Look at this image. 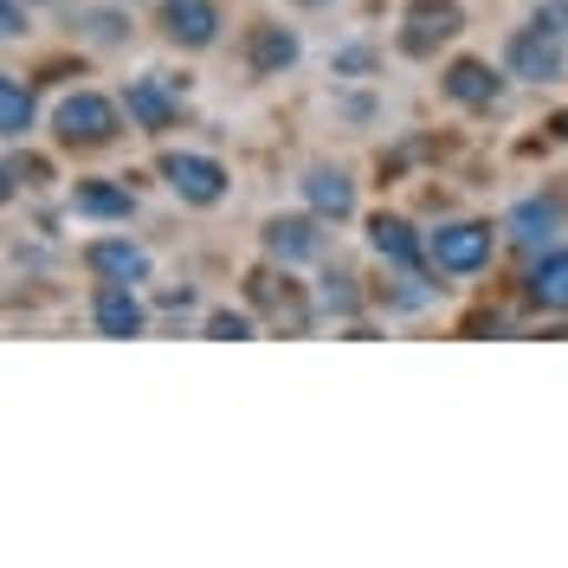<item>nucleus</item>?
Returning <instances> with one entry per match:
<instances>
[{
  "label": "nucleus",
  "mask_w": 568,
  "mask_h": 568,
  "mask_svg": "<svg viewBox=\"0 0 568 568\" xmlns=\"http://www.w3.org/2000/svg\"><path fill=\"white\" fill-rule=\"evenodd\" d=\"M116 130H123V110L110 104L104 91H71L52 110L59 149H104V142H116Z\"/></svg>",
  "instance_id": "f257e3e1"
},
{
  "label": "nucleus",
  "mask_w": 568,
  "mask_h": 568,
  "mask_svg": "<svg viewBox=\"0 0 568 568\" xmlns=\"http://www.w3.org/2000/svg\"><path fill=\"white\" fill-rule=\"evenodd\" d=\"M491 226L485 220H453V226H439V233H426V258L439 265V272H453V278H471V272H485L491 265Z\"/></svg>",
  "instance_id": "f03ea898"
},
{
  "label": "nucleus",
  "mask_w": 568,
  "mask_h": 568,
  "mask_svg": "<svg viewBox=\"0 0 568 568\" xmlns=\"http://www.w3.org/2000/svg\"><path fill=\"white\" fill-rule=\"evenodd\" d=\"M162 181L175 187L187 207H220V201H226V187H233V175H226L213 155H194V149L162 155Z\"/></svg>",
  "instance_id": "7ed1b4c3"
},
{
  "label": "nucleus",
  "mask_w": 568,
  "mask_h": 568,
  "mask_svg": "<svg viewBox=\"0 0 568 568\" xmlns=\"http://www.w3.org/2000/svg\"><path fill=\"white\" fill-rule=\"evenodd\" d=\"M504 71H510V78H524V84H549V78H562V33H556V27H542V20H530L524 33L510 39Z\"/></svg>",
  "instance_id": "20e7f679"
},
{
  "label": "nucleus",
  "mask_w": 568,
  "mask_h": 568,
  "mask_svg": "<svg viewBox=\"0 0 568 568\" xmlns=\"http://www.w3.org/2000/svg\"><path fill=\"white\" fill-rule=\"evenodd\" d=\"M459 27H465V13L453 0H420V7H407V20H400V52L426 59L433 45H446Z\"/></svg>",
  "instance_id": "39448f33"
},
{
  "label": "nucleus",
  "mask_w": 568,
  "mask_h": 568,
  "mask_svg": "<svg viewBox=\"0 0 568 568\" xmlns=\"http://www.w3.org/2000/svg\"><path fill=\"white\" fill-rule=\"evenodd\" d=\"M155 27L175 39V45L201 52V45H213V39H220V7H213V0H162Z\"/></svg>",
  "instance_id": "423d86ee"
},
{
  "label": "nucleus",
  "mask_w": 568,
  "mask_h": 568,
  "mask_svg": "<svg viewBox=\"0 0 568 568\" xmlns=\"http://www.w3.org/2000/svg\"><path fill=\"white\" fill-rule=\"evenodd\" d=\"M84 272L98 284H142L149 278V252L136 240H91L84 246Z\"/></svg>",
  "instance_id": "0eeeda50"
},
{
  "label": "nucleus",
  "mask_w": 568,
  "mask_h": 568,
  "mask_svg": "<svg viewBox=\"0 0 568 568\" xmlns=\"http://www.w3.org/2000/svg\"><path fill=\"white\" fill-rule=\"evenodd\" d=\"M91 323H98V336H142V297L136 284H98L91 291Z\"/></svg>",
  "instance_id": "6e6552de"
},
{
  "label": "nucleus",
  "mask_w": 568,
  "mask_h": 568,
  "mask_svg": "<svg viewBox=\"0 0 568 568\" xmlns=\"http://www.w3.org/2000/svg\"><path fill=\"white\" fill-rule=\"evenodd\" d=\"M123 104H130V123L149 130V136L175 130V116H181V98H175V84H169V78H136Z\"/></svg>",
  "instance_id": "1a4fd4ad"
},
{
  "label": "nucleus",
  "mask_w": 568,
  "mask_h": 568,
  "mask_svg": "<svg viewBox=\"0 0 568 568\" xmlns=\"http://www.w3.org/2000/svg\"><path fill=\"white\" fill-rule=\"evenodd\" d=\"M368 246L382 252L394 272H414L426 258V240H414V226H407L400 213H375V220H368Z\"/></svg>",
  "instance_id": "9d476101"
},
{
  "label": "nucleus",
  "mask_w": 568,
  "mask_h": 568,
  "mask_svg": "<svg viewBox=\"0 0 568 568\" xmlns=\"http://www.w3.org/2000/svg\"><path fill=\"white\" fill-rule=\"evenodd\" d=\"M265 252H272L278 265H311V258H323L317 220H272V226H265Z\"/></svg>",
  "instance_id": "9b49d317"
},
{
  "label": "nucleus",
  "mask_w": 568,
  "mask_h": 568,
  "mask_svg": "<svg viewBox=\"0 0 568 568\" xmlns=\"http://www.w3.org/2000/svg\"><path fill=\"white\" fill-rule=\"evenodd\" d=\"M497 91H504V78H497L485 59H459V65H446V98H453V104L485 110V104H497Z\"/></svg>",
  "instance_id": "f8f14e48"
},
{
  "label": "nucleus",
  "mask_w": 568,
  "mask_h": 568,
  "mask_svg": "<svg viewBox=\"0 0 568 568\" xmlns=\"http://www.w3.org/2000/svg\"><path fill=\"white\" fill-rule=\"evenodd\" d=\"M304 201L317 207V220H349L355 213V181L343 169H311L304 175Z\"/></svg>",
  "instance_id": "ddd939ff"
},
{
  "label": "nucleus",
  "mask_w": 568,
  "mask_h": 568,
  "mask_svg": "<svg viewBox=\"0 0 568 568\" xmlns=\"http://www.w3.org/2000/svg\"><path fill=\"white\" fill-rule=\"evenodd\" d=\"M524 297L536 311H568V252H542L524 278Z\"/></svg>",
  "instance_id": "4468645a"
},
{
  "label": "nucleus",
  "mask_w": 568,
  "mask_h": 568,
  "mask_svg": "<svg viewBox=\"0 0 568 568\" xmlns=\"http://www.w3.org/2000/svg\"><path fill=\"white\" fill-rule=\"evenodd\" d=\"M71 213H84V220H130L136 213V194L116 187V181H78L71 187Z\"/></svg>",
  "instance_id": "2eb2a0df"
},
{
  "label": "nucleus",
  "mask_w": 568,
  "mask_h": 568,
  "mask_svg": "<svg viewBox=\"0 0 568 568\" xmlns=\"http://www.w3.org/2000/svg\"><path fill=\"white\" fill-rule=\"evenodd\" d=\"M246 59H252V71H258V78L297 65V33H291V27H278V20H265V27H252Z\"/></svg>",
  "instance_id": "dca6fc26"
},
{
  "label": "nucleus",
  "mask_w": 568,
  "mask_h": 568,
  "mask_svg": "<svg viewBox=\"0 0 568 568\" xmlns=\"http://www.w3.org/2000/svg\"><path fill=\"white\" fill-rule=\"evenodd\" d=\"M556 226H562V201H524L510 213V240H524V246H549Z\"/></svg>",
  "instance_id": "f3484780"
},
{
  "label": "nucleus",
  "mask_w": 568,
  "mask_h": 568,
  "mask_svg": "<svg viewBox=\"0 0 568 568\" xmlns=\"http://www.w3.org/2000/svg\"><path fill=\"white\" fill-rule=\"evenodd\" d=\"M33 91H20L7 71H0V142H20L27 130H33Z\"/></svg>",
  "instance_id": "a211bd4d"
},
{
  "label": "nucleus",
  "mask_w": 568,
  "mask_h": 568,
  "mask_svg": "<svg viewBox=\"0 0 568 568\" xmlns=\"http://www.w3.org/2000/svg\"><path fill=\"white\" fill-rule=\"evenodd\" d=\"M207 336L240 343V336H252V317H246V311H213V317H207Z\"/></svg>",
  "instance_id": "6ab92c4d"
},
{
  "label": "nucleus",
  "mask_w": 568,
  "mask_h": 568,
  "mask_svg": "<svg viewBox=\"0 0 568 568\" xmlns=\"http://www.w3.org/2000/svg\"><path fill=\"white\" fill-rule=\"evenodd\" d=\"M27 33V0H0V39Z\"/></svg>",
  "instance_id": "aec40b11"
},
{
  "label": "nucleus",
  "mask_w": 568,
  "mask_h": 568,
  "mask_svg": "<svg viewBox=\"0 0 568 568\" xmlns=\"http://www.w3.org/2000/svg\"><path fill=\"white\" fill-rule=\"evenodd\" d=\"M84 27H91V39H98V45H110V39H123V20H116L110 7H98V13H91Z\"/></svg>",
  "instance_id": "412c9836"
},
{
  "label": "nucleus",
  "mask_w": 568,
  "mask_h": 568,
  "mask_svg": "<svg viewBox=\"0 0 568 568\" xmlns=\"http://www.w3.org/2000/svg\"><path fill=\"white\" fill-rule=\"evenodd\" d=\"M375 65V52L368 45H349V52H336V71H368Z\"/></svg>",
  "instance_id": "4be33fe9"
},
{
  "label": "nucleus",
  "mask_w": 568,
  "mask_h": 568,
  "mask_svg": "<svg viewBox=\"0 0 568 568\" xmlns=\"http://www.w3.org/2000/svg\"><path fill=\"white\" fill-rule=\"evenodd\" d=\"M13 194H20V175H13V162H0V207H7Z\"/></svg>",
  "instance_id": "5701e85b"
},
{
  "label": "nucleus",
  "mask_w": 568,
  "mask_h": 568,
  "mask_svg": "<svg viewBox=\"0 0 568 568\" xmlns=\"http://www.w3.org/2000/svg\"><path fill=\"white\" fill-rule=\"evenodd\" d=\"M562 136H568V116H562Z\"/></svg>",
  "instance_id": "b1692460"
},
{
  "label": "nucleus",
  "mask_w": 568,
  "mask_h": 568,
  "mask_svg": "<svg viewBox=\"0 0 568 568\" xmlns=\"http://www.w3.org/2000/svg\"><path fill=\"white\" fill-rule=\"evenodd\" d=\"M304 7H317V0H304Z\"/></svg>",
  "instance_id": "393cba45"
},
{
  "label": "nucleus",
  "mask_w": 568,
  "mask_h": 568,
  "mask_svg": "<svg viewBox=\"0 0 568 568\" xmlns=\"http://www.w3.org/2000/svg\"><path fill=\"white\" fill-rule=\"evenodd\" d=\"M27 7H39V0H27Z\"/></svg>",
  "instance_id": "a878e982"
}]
</instances>
